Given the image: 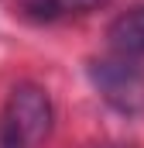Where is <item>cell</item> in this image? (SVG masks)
<instances>
[{
	"mask_svg": "<svg viewBox=\"0 0 144 148\" xmlns=\"http://www.w3.org/2000/svg\"><path fill=\"white\" fill-rule=\"evenodd\" d=\"M110 0H21V14L35 21H58V17H79L89 10L107 7Z\"/></svg>",
	"mask_w": 144,
	"mask_h": 148,
	"instance_id": "4",
	"label": "cell"
},
{
	"mask_svg": "<svg viewBox=\"0 0 144 148\" xmlns=\"http://www.w3.org/2000/svg\"><path fill=\"white\" fill-rule=\"evenodd\" d=\"M93 83L100 86V93L110 103H117L124 110H134L144 97V76L127 59H120V62H96L93 66Z\"/></svg>",
	"mask_w": 144,
	"mask_h": 148,
	"instance_id": "2",
	"label": "cell"
},
{
	"mask_svg": "<svg viewBox=\"0 0 144 148\" xmlns=\"http://www.w3.org/2000/svg\"><path fill=\"white\" fill-rule=\"evenodd\" d=\"M100 148H130V145H100Z\"/></svg>",
	"mask_w": 144,
	"mask_h": 148,
	"instance_id": "6",
	"label": "cell"
},
{
	"mask_svg": "<svg viewBox=\"0 0 144 148\" xmlns=\"http://www.w3.org/2000/svg\"><path fill=\"white\" fill-rule=\"evenodd\" d=\"M3 121H10V124L28 138V145L48 138V131H52V100H48V93H45L41 86H35V83L14 86L10 97H7Z\"/></svg>",
	"mask_w": 144,
	"mask_h": 148,
	"instance_id": "1",
	"label": "cell"
},
{
	"mask_svg": "<svg viewBox=\"0 0 144 148\" xmlns=\"http://www.w3.org/2000/svg\"><path fill=\"white\" fill-rule=\"evenodd\" d=\"M110 45L120 59H141L144 55V3L124 10L110 24Z\"/></svg>",
	"mask_w": 144,
	"mask_h": 148,
	"instance_id": "3",
	"label": "cell"
},
{
	"mask_svg": "<svg viewBox=\"0 0 144 148\" xmlns=\"http://www.w3.org/2000/svg\"><path fill=\"white\" fill-rule=\"evenodd\" d=\"M0 148H28V138L10 121H0Z\"/></svg>",
	"mask_w": 144,
	"mask_h": 148,
	"instance_id": "5",
	"label": "cell"
}]
</instances>
